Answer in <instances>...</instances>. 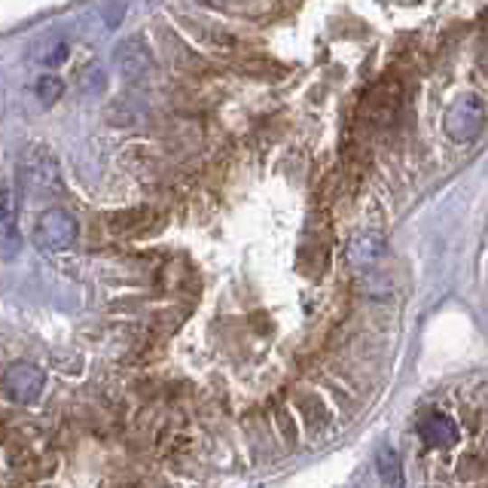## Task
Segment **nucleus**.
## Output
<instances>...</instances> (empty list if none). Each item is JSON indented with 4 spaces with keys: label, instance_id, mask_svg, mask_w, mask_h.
<instances>
[{
    "label": "nucleus",
    "instance_id": "20e7f679",
    "mask_svg": "<svg viewBox=\"0 0 488 488\" xmlns=\"http://www.w3.org/2000/svg\"><path fill=\"white\" fill-rule=\"evenodd\" d=\"M418 434L427 446H436V449H449V446L458 443V425L443 412H430L418 421Z\"/></svg>",
    "mask_w": 488,
    "mask_h": 488
},
{
    "label": "nucleus",
    "instance_id": "0eeeda50",
    "mask_svg": "<svg viewBox=\"0 0 488 488\" xmlns=\"http://www.w3.org/2000/svg\"><path fill=\"white\" fill-rule=\"evenodd\" d=\"M28 181L46 190V186H59V168H55V159L49 153H37L34 159L28 162Z\"/></svg>",
    "mask_w": 488,
    "mask_h": 488
},
{
    "label": "nucleus",
    "instance_id": "39448f33",
    "mask_svg": "<svg viewBox=\"0 0 488 488\" xmlns=\"http://www.w3.org/2000/svg\"><path fill=\"white\" fill-rule=\"evenodd\" d=\"M385 257V239L379 232H361L354 235L352 248H348V259L357 266V268H370L372 263Z\"/></svg>",
    "mask_w": 488,
    "mask_h": 488
},
{
    "label": "nucleus",
    "instance_id": "1a4fd4ad",
    "mask_svg": "<svg viewBox=\"0 0 488 488\" xmlns=\"http://www.w3.org/2000/svg\"><path fill=\"white\" fill-rule=\"evenodd\" d=\"M296 403H299V412L305 415V421L312 430H321L324 425H327L330 412H327V406H324V400H317V397H312V394H303Z\"/></svg>",
    "mask_w": 488,
    "mask_h": 488
},
{
    "label": "nucleus",
    "instance_id": "6e6552de",
    "mask_svg": "<svg viewBox=\"0 0 488 488\" xmlns=\"http://www.w3.org/2000/svg\"><path fill=\"white\" fill-rule=\"evenodd\" d=\"M376 464H379V476L385 485H400L403 483V470H400V455H397L394 446H379L376 452Z\"/></svg>",
    "mask_w": 488,
    "mask_h": 488
},
{
    "label": "nucleus",
    "instance_id": "423d86ee",
    "mask_svg": "<svg viewBox=\"0 0 488 488\" xmlns=\"http://www.w3.org/2000/svg\"><path fill=\"white\" fill-rule=\"evenodd\" d=\"M117 64L122 68V73H128L132 80H141L146 77V70H150V52H146V46L135 37L117 49Z\"/></svg>",
    "mask_w": 488,
    "mask_h": 488
},
{
    "label": "nucleus",
    "instance_id": "f257e3e1",
    "mask_svg": "<svg viewBox=\"0 0 488 488\" xmlns=\"http://www.w3.org/2000/svg\"><path fill=\"white\" fill-rule=\"evenodd\" d=\"M77 232H80V226L68 211L49 208L34 226V248H40L43 254H61V250L73 248Z\"/></svg>",
    "mask_w": 488,
    "mask_h": 488
},
{
    "label": "nucleus",
    "instance_id": "7ed1b4c3",
    "mask_svg": "<svg viewBox=\"0 0 488 488\" xmlns=\"http://www.w3.org/2000/svg\"><path fill=\"white\" fill-rule=\"evenodd\" d=\"M43 385H46V376L43 370L28 361H19L13 363L10 370L4 372V394L10 397L13 403H34L40 394H43Z\"/></svg>",
    "mask_w": 488,
    "mask_h": 488
},
{
    "label": "nucleus",
    "instance_id": "9b49d317",
    "mask_svg": "<svg viewBox=\"0 0 488 488\" xmlns=\"http://www.w3.org/2000/svg\"><path fill=\"white\" fill-rule=\"evenodd\" d=\"M61 92H64V86H61V80H59V77H40V83H37L40 101L52 104V101H59Z\"/></svg>",
    "mask_w": 488,
    "mask_h": 488
},
{
    "label": "nucleus",
    "instance_id": "f03ea898",
    "mask_svg": "<svg viewBox=\"0 0 488 488\" xmlns=\"http://www.w3.org/2000/svg\"><path fill=\"white\" fill-rule=\"evenodd\" d=\"M483 126H485V108L474 95L458 98V101L446 110V135L458 144L474 141V137L483 132Z\"/></svg>",
    "mask_w": 488,
    "mask_h": 488
},
{
    "label": "nucleus",
    "instance_id": "9d476101",
    "mask_svg": "<svg viewBox=\"0 0 488 488\" xmlns=\"http://www.w3.org/2000/svg\"><path fill=\"white\" fill-rule=\"evenodd\" d=\"M15 217H19V208H15V195L10 190V183H0V230H6L15 235Z\"/></svg>",
    "mask_w": 488,
    "mask_h": 488
},
{
    "label": "nucleus",
    "instance_id": "f8f14e48",
    "mask_svg": "<svg viewBox=\"0 0 488 488\" xmlns=\"http://www.w3.org/2000/svg\"><path fill=\"white\" fill-rule=\"evenodd\" d=\"M278 425H281V430L287 434V439L293 443V439H296V434H293V425H290V418H287V412H284V409H278Z\"/></svg>",
    "mask_w": 488,
    "mask_h": 488
}]
</instances>
